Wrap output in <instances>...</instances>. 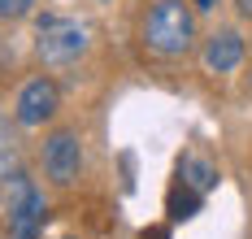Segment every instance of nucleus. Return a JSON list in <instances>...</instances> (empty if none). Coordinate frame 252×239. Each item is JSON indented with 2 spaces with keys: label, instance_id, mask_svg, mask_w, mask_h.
Returning <instances> with one entry per match:
<instances>
[{
  "label": "nucleus",
  "instance_id": "f257e3e1",
  "mask_svg": "<svg viewBox=\"0 0 252 239\" xmlns=\"http://www.w3.org/2000/svg\"><path fill=\"white\" fill-rule=\"evenodd\" d=\"M144 44L157 57H183L196 44V13L183 0H157L144 22Z\"/></svg>",
  "mask_w": 252,
  "mask_h": 239
},
{
  "label": "nucleus",
  "instance_id": "f03ea898",
  "mask_svg": "<svg viewBox=\"0 0 252 239\" xmlns=\"http://www.w3.org/2000/svg\"><path fill=\"white\" fill-rule=\"evenodd\" d=\"M35 53L44 65H74L87 53V27L74 18L48 13V18H39V30H35Z\"/></svg>",
  "mask_w": 252,
  "mask_h": 239
},
{
  "label": "nucleus",
  "instance_id": "7ed1b4c3",
  "mask_svg": "<svg viewBox=\"0 0 252 239\" xmlns=\"http://www.w3.org/2000/svg\"><path fill=\"white\" fill-rule=\"evenodd\" d=\"M4 209H9V239H39L48 205H44V196L35 191V183L22 170L9 179V205Z\"/></svg>",
  "mask_w": 252,
  "mask_h": 239
},
{
  "label": "nucleus",
  "instance_id": "20e7f679",
  "mask_svg": "<svg viewBox=\"0 0 252 239\" xmlns=\"http://www.w3.org/2000/svg\"><path fill=\"white\" fill-rule=\"evenodd\" d=\"M83 170V144L74 131H52L44 139V174L57 187H70Z\"/></svg>",
  "mask_w": 252,
  "mask_h": 239
},
{
  "label": "nucleus",
  "instance_id": "39448f33",
  "mask_svg": "<svg viewBox=\"0 0 252 239\" xmlns=\"http://www.w3.org/2000/svg\"><path fill=\"white\" fill-rule=\"evenodd\" d=\"M57 83L52 79H31L22 83V91H18V100H13V122L18 126H44L52 113H57Z\"/></svg>",
  "mask_w": 252,
  "mask_h": 239
},
{
  "label": "nucleus",
  "instance_id": "423d86ee",
  "mask_svg": "<svg viewBox=\"0 0 252 239\" xmlns=\"http://www.w3.org/2000/svg\"><path fill=\"white\" fill-rule=\"evenodd\" d=\"M239 61H244V35H239V30H218V35H209V44H204V70L230 74V70H239Z\"/></svg>",
  "mask_w": 252,
  "mask_h": 239
},
{
  "label": "nucleus",
  "instance_id": "0eeeda50",
  "mask_svg": "<svg viewBox=\"0 0 252 239\" xmlns=\"http://www.w3.org/2000/svg\"><path fill=\"white\" fill-rule=\"evenodd\" d=\"M178 179L191 187V191H200V196H204V191L218 187V165H213L209 157H200V152H187V157L178 161Z\"/></svg>",
  "mask_w": 252,
  "mask_h": 239
},
{
  "label": "nucleus",
  "instance_id": "6e6552de",
  "mask_svg": "<svg viewBox=\"0 0 252 239\" xmlns=\"http://www.w3.org/2000/svg\"><path fill=\"white\" fill-rule=\"evenodd\" d=\"M18 174V135L9 131V122L0 118V183Z\"/></svg>",
  "mask_w": 252,
  "mask_h": 239
},
{
  "label": "nucleus",
  "instance_id": "1a4fd4ad",
  "mask_svg": "<svg viewBox=\"0 0 252 239\" xmlns=\"http://www.w3.org/2000/svg\"><path fill=\"white\" fill-rule=\"evenodd\" d=\"M196 209H200V191H191V187L178 179V187L170 191V217L178 222V217H191Z\"/></svg>",
  "mask_w": 252,
  "mask_h": 239
},
{
  "label": "nucleus",
  "instance_id": "9d476101",
  "mask_svg": "<svg viewBox=\"0 0 252 239\" xmlns=\"http://www.w3.org/2000/svg\"><path fill=\"white\" fill-rule=\"evenodd\" d=\"M35 9V0H0V18H26Z\"/></svg>",
  "mask_w": 252,
  "mask_h": 239
},
{
  "label": "nucleus",
  "instance_id": "9b49d317",
  "mask_svg": "<svg viewBox=\"0 0 252 239\" xmlns=\"http://www.w3.org/2000/svg\"><path fill=\"white\" fill-rule=\"evenodd\" d=\"M165 235H170L165 226H152V231H144V235H139V239H165Z\"/></svg>",
  "mask_w": 252,
  "mask_h": 239
},
{
  "label": "nucleus",
  "instance_id": "f8f14e48",
  "mask_svg": "<svg viewBox=\"0 0 252 239\" xmlns=\"http://www.w3.org/2000/svg\"><path fill=\"white\" fill-rule=\"evenodd\" d=\"M239 13H244V18H252V0H239Z\"/></svg>",
  "mask_w": 252,
  "mask_h": 239
},
{
  "label": "nucleus",
  "instance_id": "ddd939ff",
  "mask_svg": "<svg viewBox=\"0 0 252 239\" xmlns=\"http://www.w3.org/2000/svg\"><path fill=\"white\" fill-rule=\"evenodd\" d=\"M213 4H218V0H196V9H213Z\"/></svg>",
  "mask_w": 252,
  "mask_h": 239
}]
</instances>
